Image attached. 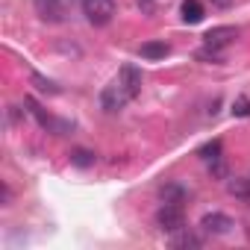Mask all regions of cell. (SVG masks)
Instances as JSON below:
<instances>
[{
  "mask_svg": "<svg viewBox=\"0 0 250 250\" xmlns=\"http://www.w3.org/2000/svg\"><path fill=\"white\" fill-rule=\"evenodd\" d=\"M83 15L91 27H106L115 18V0H83Z\"/></svg>",
  "mask_w": 250,
  "mask_h": 250,
  "instance_id": "cell-1",
  "label": "cell"
},
{
  "mask_svg": "<svg viewBox=\"0 0 250 250\" xmlns=\"http://www.w3.org/2000/svg\"><path fill=\"white\" fill-rule=\"evenodd\" d=\"M156 227L162 232H180L186 227V215H183V206L180 203H162L159 212H156Z\"/></svg>",
  "mask_w": 250,
  "mask_h": 250,
  "instance_id": "cell-2",
  "label": "cell"
},
{
  "mask_svg": "<svg viewBox=\"0 0 250 250\" xmlns=\"http://www.w3.org/2000/svg\"><path fill=\"white\" fill-rule=\"evenodd\" d=\"M130 100H133V97H130V91H127V88L121 85V80L109 83V85L100 91V106H103V112H121Z\"/></svg>",
  "mask_w": 250,
  "mask_h": 250,
  "instance_id": "cell-3",
  "label": "cell"
},
{
  "mask_svg": "<svg viewBox=\"0 0 250 250\" xmlns=\"http://www.w3.org/2000/svg\"><path fill=\"white\" fill-rule=\"evenodd\" d=\"M24 103L30 106V112H33V118H36V121L42 124V127H44L47 133H53V136H65V133H71V124H68V121H59V118H53V115H47V112H44V109H42V106H39V103H36L33 97H27Z\"/></svg>",
  "mask_w": 250,
  "mask_h": 250,
  "instance_id": "cell-4",
  "label": "cell"
},
{
  "mask_svg": "<svg viewBox=\"0 0 250 250\" xmlns=\"http://www.w3.org/2000/svg\"><path fill=\"white\" fill-rule=\"evenodd\" d=\"M200 229L206 235H229L235 229V221L229 215H224V212H209V215L200 218Z\"/></svg>",
  "mask_w": 250,
  "mask_h": 250,
  "instance_id": "cell-5",
  "label": "cell"
},
{
  "mask_svg": "<svg viewBox=\"0 0 250 250\" xmlns=\"http://www.w3.org/2000/svg\"><path fill=\"white\" fill-rule=\"evenodd\" d=\"M33 6H36L39 18L47 24H59L68 15V0H33Z\"/></svg>",
  "mask_w": 250,
  "mask_h": 250,
  "instance_id": "cell-6",
  "label": "cell"
},
{
  "mask_svg": "<svg viewBox=\"0 0 250 250\" xmlns=\"http://www.w3.org/2000/svg\"><path fill=\"white\" fill-rule=\"evenodd\" d=\"M235 39H238V30H235V27H212V30L203 36V47L224 53V47H229Z\"/></svg>",
  "mask_w": 250,
  "mask_h": 250,
  "instance_id": "cell-7",
  "label": "cell"
},
{
  "mask_svg": "<svg viewBox=\"0 0 250 250\" xmlns=\"http://www.w3.org/2000/svg\"><path fill=\"white\" fill-rule=\"evenodd\" d=\"M118 80H121V85L130 91V97L136 100L139 94H142V83H145V77H142V71L136 68V65H124L121 71H118Z\"/></svg>",
  "mask_w": 250,
  "mask_h": 250,
  "instance_id": "cell-8",
  "label": "cell"
},
{
  "mask_svg": "<svg viewBox=\"0 0 250 250\" xmlns=\"http://www.w3.org/2000/svg\"><path fill=\"white\" fill-rule=\"evenodd\" d=\"M174 250H200L203 247V238L197 235V232H188L186 227L180 229V232H171V241H168Z\"/></svg>",
  "mask_w": 250,
  "mask_h": 250,
  "instance_id": "cell-9",
  "label": "cell"
},
{
  "mask_svg": "<svg viewBox=\"0 0 250 250\" xmlns=\"http://www.w3.org/2000/svg\"><path fill=\"white\" fill-rule=\"evenodd\" d=\"M180 15H183V21H186V24H200L206 12H203V3H200V0H183Z\"/></svg>",
  "mask_w": 250,
  "mask_h": 250,
  "instance_id": "cell-10",
  "label": "cell"
},
{
  "mask_svg": "<svg viewBox=\"0 0 250 250\" xmlns=\"http://www.w3.org/2000/svg\"><path fill=\"white\" fill-rule=\"evenodd\" d=\"M139 53H142L145 59H150V62H156V59H165V56L171 53V47H168L165 42H145V44L139 47Z\"/></svg>",
  "mask_w": 250,
  "mask_h": 250,
  "instance_id": "cell-11",
  "label": "cell"
},
{
  "mask_svg": "<svg viewBox=\"0 0 250 250\" xmlns=\"http://www.w3.org/2000/svg\"><path fill=\"white\" fill-rule=\"evenodd\" d=\"M221 153H224V145H221V139H212V142H206V145H200L197 147V156L203 159V162H218L221 159Z\"/></svg>",
  "mask_w": 250,
  "mask_h": 250,
  "instance_id": "cell-12",
  "label": "cell"
},
{
  "mask_svg": "<svg viewBox=\"0 0 250 250\" xmlns=\"http://www.w3.org/2000/svg\"><path fill=\"white\" fill-rule=\"evenodd\" d=\"M162 194V203H186V197H188V191L180 186V183H165V188L159 191Z\"/></svg>",
  "mask_w": 250,
  "mask_h": 250,
  "instance_id": "cell-13",
  "label": "cell"
},
{
  "mask_svg": "<svg viewBox=\"0 0 250 250\" xmlns=\"http://www.w3.org/2000/svg\"><path fill=\"white\" fill-rule=\"evenodd\" d=\"M229 194L232 197H241V200H250V174L247 177H238V180H229Z\"/></svg>",
  "mask_w": 250,
  "mask_h": 250,
  "instance_id": "cell-14",
  "label": "cell"
},
{
  "mask_svg": "<svg viewBox=\"0 0 250 250\" xmlns=\"http://www.w3.org/2000/svg\"><path fill=\"white\" fill-rule=\"evenodd\" d=\"M30 80H33V85H36L39 91H44V94H59V91H62V88H59V85H56L53 80H47V77H42L39 71H33V77H30Z\"/></svg>",
  "mask_w": 250,
  "mask_h": 250,
  "instance_id": "cell-15",
  "label": "cell"
},
{
  "mask_svg": "<svg viewBox=\"0 0 250 250\" xmlns=\"http://www.w3.org/2000/svg\"><path fill=\"white\" fill-rule=\"evenodd\" d=\"M94 159H97V156H94L91 150H83V147L71 150V165H77V168H91Z\"/></svg>",
  "mask_w": 250,
  "mask_h": 250,
  "instance_id": "cell-16",
  "label": "cell"
},
{
  "mask_svg": "<svg viewBox=\"0 0 250 250\" xmlns=\"http://www.w3.org/2000/svg\"><path fill=\"white\" fill-rule=\"evenodd\" d=\"M232 115L235 118H250V97H244V94L235 97L232 100Z\"/></svg>",
  "mask_w": 250,
  "mask_h": 250,
  "instance_id": "cell-17",
  "label": "cell"
},
{
  "mask_svg": "<svg viewBox=\"0 0 250 250\" xmlns=\"http://www.w3.org/2000/svg\"><path fill=\"white\" fill-rule=\"evenodd\" d=\"M9 197H12V194H9V186L3 183V186H0V200H3V206L9 203Z\"/></svg>",
  "mask_w": 250,
  "mask_h": 250,
  "instance_id": "cell-18",
  "label": "cell"
},
{
  "mask_svg": "<svg viewBox=\"0 0 250 250\" xmlns=\"http://www.w3.org/2000/svg\"><path fill=\"white\" fill-rule=\"evenodd\" d=\"M212 6H215V9H229L232 0H212Z\"/></svg>",
  "mask_w": 250,
  "mask_h": 250,
  "instance_id": "cell-19",
  "label": "cell"
},
{
  "mask_svg": "<svg viewBox=\"0 0 250 250\" xmlns=\"http://www.w3.org/2000/svg\"><path fill=\"white\" fill-rule=\"evenodd\" d=\"M139 6H142L145 12H153V0H139Z\"/></svg>",
  "mask_w": 250,
  "mask_h": 250,
  "instance_id": "cell-20",
  "label": "cell"
}]
</instances>
